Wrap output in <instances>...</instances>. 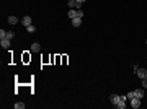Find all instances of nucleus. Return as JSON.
I'll list each match as a JSON object with an SVG mask.
<instances>
[{
	"mask_svg": "<svg viewBox=\"0 0 147 109\" xmlns=\"http://www.w3.org/2000/svg\"><path fill=\"white\" fill-rule=\"evenodd\" d=\"M129 104H131V108L132 109H137V108H141V99L134 96L132 99H129Z\"/></svg>",
	"mask_w": 147,
	"mask_h": 109,
	"instance_id": "obj_1",
	"label": "nucleus"
},
{
	"mask_svg": "<svg viewBox=\"0 0 147 109\" xmlns=\"http://www.w3.org/2000/svg\"><path fill=\"white\" fill-rule=\"evenodd\" d=\"M82 3H78L77 0H69V8H75V10H82Z\"/></svg>",
	"mask_w": 147,
	"mask_h": 109,
	"instance_id": "obj_2",
	"label": "nucleus"
},
{
	"mask_svg": "<svg viewBox=\"0 0 147 109\" xmlns=\"http://www.w3.org/2000/svg\"><path fill=\"white\" fill-rule=\"evenodd\" d=\"M10 44H11V41L10 39H0V46L3 47V49H10Z\"/></svg>",
	"mask_w": 147,
	"mask_h": 109,
	"instance_id": "obj_3",
	"label": "nucleus"
},
{
	"mask_svg": "<svg viewBox=\"0 0 147 109\" xmlns=\"http://www.w3.org/2000/svg\"><path fill=\"white\" fill-rule=\"evenodd\" d=\"M136 75L142 80V78H146V76H147V70H146V68H137V70H136Z\"/></svg>",
	"mask_w": 147,
	"mask_h": 109,
	"instance_id": "obj_4",
	"label": "nucleus"
},
{
	"mask_svg": "<svg viewBox=\"0 0 147 109\" xmlns=\"http://www.w3.org/2000/svg\"><path fill=\"white\" fill-rule=\"evenodd\" d=\"M21 25L23 26H29V25H31V17H28V15L26 17H23L21 18Z\"/></svg>",
	"mask_w": 147,
	"mask_h": 109,
	"instance_id": "obj_5",
	"label": "nucleus"
},
{
	"mask_svg": "<svg viewBox=\"0 0 147 109\" xmlns=\"http://www.w3.org/2000/svg\"><path fill=\"white\" fill-rule=\"evenodd\" d=\"M70 21H72V26L74 28H78L82 25V18H72Z\"/></svg>",
	"mask_w": 147,
	"mask_h": 109,
	"instance_id": "obj_6",
	"label": "nucleus"
},
{
	"mask_svg": "<svg viewBox=\"0 0 147 109\" xmlns=\"http://www.w3.org/2000/svg\"><path fill=\"white\" fill-rule=\"evenodd\" d=\"M134 94H136V98L142 99L144 98V90H142V88H137V90H134Z\"/></svg>",
	"mask_w": 147,
	"mask_h": 109,
	"instance_id": "obj_7",
	"label": "nucleus"
},
{
	"mask_svg": "<svg viewBox=\"0 0 147 109\" xmlns=\"http://www.w3.org/2000/svg\"><path fill=\"white\" fill-rule=\"evenodd\" d=\"M41 50V46H39V42H33L31 44V52H39Z\"/></svg>",
	"mask_w": 147,
	"mask_h": 109,
	"instance_id": "obj_8",
	"label": "nucleus"
},
{
	"mask_svg": "<svg viewBox=\"0 0 147 109\" xmlns=\"http://www.w3.org/2000/svg\"><path fill=\"white\" fill-rule=\"evenodd\" d=\"M69 18H77V10L75 8H70V10H69Z\"/></svg>",
	"mask_w": 147,
	"mask_h": 109,
	"instance_id": "obj_9",
	"label": "nucleus"
},
{
	"mask_svg": "<svg viewBox=\"0 0 147 109\" xmlns=\"http://www.w3.org/2000/svg\"><path fill=\"white\" fill-rule=\"evenodd\" d=\"M8 23H10V25H16V23H18V18L11 15V17H8Z\"/></svg>",
	"mask_w": 147,
	"mask_h": 109,
	"instance_id": "obj_10",
	"label": "nucleus"
},
{
	"mask_svg": "<svg viewBox=\"0 0 147 109\" xmlns=\"http://www.w3.org/2000/svg\"><path fill=\"white\" fill-rule=\"evenodd\" d=\"M25 28H26L28 33H34V31H36V26H33V25H29V26H25Z\"/></svg>",
	"mask_w": 147,
	"mask_h": 109,
	"instance_id": "obj_11",
	"label": "nucleus"
},
{
	"mask_svg": "<svg viewBox=\"0 0 147 109\" xmlns=\"http://www.w3.org/2000/svg\"><path fill=\"white\" fill-rule=\"evenodd\" d=\"M13 38H15V33H13V31H7V39H10L11 41Z\"/></svg>",
	"mask_w": 147,
	"mask_h": 109,
	"instance_id": "obj_12",
	"label": "nucleus"
},
{
	"mask_svg": "<svg viewBox=\"0 0 147 109\" xmlns=\"http://www.w3.org/2000/svg\"><path fill=\"white\" fill-rule=\"evenodd\" d=\"M15 109H25V103H16Z\"/></svg>",
	"mask_w": 147,
	"mask_h": 109,
	"instance_id": "obj_13",
	"label": "nucleus"
},
{
	"mask_svg": "<svg viewBox=\"0 0 147 109\" xmlns=\"http://www.w3.org/2000/svg\"><path fill=\"white\" fill-rule=\"evenodd\" d=\"M7 38V31L5 29H0V39H5Z\"/></svg>",
	"mask_w": 147,
	"mask_h": 109,
	"instance_id": "obj_14",
	"label": "nucleus"
},
{
	"mask_svg": "<svg viewBox=\"0 0 147 109\" xmlns=\"http://www.w3.org/2000/svg\"><path fill=\"white\" fill-rule=\"evenodd\" d=\"M134 96H136V94H134V91H129L127 94H126V98H127V99H132Z\"/></svg>",
	"mask_w": 147,
	"mask_h": 109,
	"instance_id": "obj_15",
	"label": "nucleus"
},
{
	"mask_svg": "<svg viewBox=\"0 0 147 109\" xmlns=\"http://www.w3.org/2000/svg\"><path fill=\"white\" fill-rule=\"evenodd\" d=\"M77 18H83V11L82 10H77Z\"/></svg>",
	"mask_w": 147,
	"mask_h": 109,
	"instance_id": "obj_16",
	"label": "nucleus"
},
{
	"mask_svg": "<svg viewBox=\"0 0 147 109\" xmlns=\"http://www.w3.org/2000/svg\"><path fill=\"white\" fill-rule=\"evenodd\" d=\"M142 88H147V76L142 78Z\"/></svg>",
	"mask_w": 147,
	"mask_h": 109,
	"instance_id": "obj_17",
	"label": "nucleus"
},
{
	"mask_svg": "<svg viewBox=\"0 0 147 109\" xmlns=\"http://www.w3.org/2000/svg\"><path fill=\"white\" fill-rule=\"evenodd\" d=\"M77 2H78V3H83V2H87V0H77Z\"/></svg>",
	"mask_w": 147,
	"mask_h": 109,
	"instance_id": "obj_18",
	"label": "nucleus"
},
{
	"mask_svg": "<svg viewBox=\"0 0 147 109\" xmlns=\"http://www.w3.org/2000/svg\"><path fill=\"white\" fill-rule=\"evenodd\" d=\"M146 44H147V39H146Z\"/></svg>",
	"mask_w": 147,
	"mask_h": 109,
	"instance_id": "obj_19",
	"label": "nucleus"
}]
</instances>
